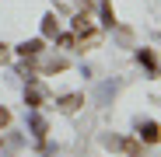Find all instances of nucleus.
Here are the masks:
<instances>
[{
	"label": "nucleus",
	"mask_w": 161,
	"mask_h": 157,
	"mask_svg": "<svg viewBox=\"0 0 161 157\" xmlns=\"http://www.w3.org/2000/svg\"><path fill=\"white\" fill-rule=\"evenodd\" d=\"M60 35V21H56V14H46L42 18V39H56Z\"/></svg>",
	"instance_id": "8"
},
{
	"label": "nucleus",
	"mask_w": 161,
	"mask_h": 157,
	"mask_svg": "<svg viewBox=\"0 0 161 157\" xmlns=\"http://www.w3.org/2000/svg\"><path fill=\"white\" fill-rule=\"evenodd\" d=\"M7 60H11V45H4V42H0V66H4Z\"/></svg>",
	"instance_id": "15"
},
{
	"label": "nucleus",
	"mask_w": 161,
	"mask_h": 157,
	"mask_svg": "<svg viewBox=\"0 0 161 157\" xmlns=\"http://www.w3.org/2000/svg\"><path fill=\"white\" fill-rule=\"evenodd\" d=\"M18 73L25 77V81H35V56H21V63H18Z\"/></svg>",
	"instance_id": "9"
},
{
	"label": "nucleus",
	"mask_w": 161,
	"mask_h": 157,
	"mask_svg": "<svg viewBox=\"0 0 161 157\" xmlns=\"http://www.w3.org/2000/svg\"><path fill=\"white\" fill-rule=\"evenodd\" d=\"M7 126H11V112H7V108H0V129H7Z\"/></svg>",
	"instance_id": "16"
},
{
	"label": "nucleus",
	"mask_w": 161,
	"mask_h": 157,
	"mask_svg": "<svg viewBox=\"0 0 161 157\" xmlns=\"http://www.w3.org/2000/svg\"><path fill=\"white\" fill-rule=\"evenodd\" d=\"M98 14H102V24H105V28H116V11H112L109 0H98Z\"/></svg>",
	"instance_id": "7"
},
{
	"label": "nucleus",
	"mask_w": 161,
	"mask_h": 157,
	"mask_svg": "<svg viewBox=\"0 0 161 157\" xmlns=\"http://www.w3.org/2000/svg\"><path fill=\"white\" fill-rule=\"evenodd\" d=\"M102 147H105V150H123V136H112V133H102Z\"/></svg>",
	"instance_id": "12"
},
{
	"label": "nucleus",
	"mask_w": 161,
	"mask_h": 157,
	"mask_svg": "<svg viewBox=\"0 0 161 157\" xmlns=\"http://www.w3.org/2000/svg\"><path fill=\"white\" fill-rule=\"evenodd\" d=\"M116 91H119V81H105V84L98 87V105H105V101H109Z\"/></svg>",
	"instance_id": "10"
},
{
	"label": "nucleus",
	"mask_w": 161,
	"mask_h": 157,
	"mask_svg": "<svg viewBox=\"0 0 161 157\" xmlns=\"http://www.w3.org/2000/svg\"><path fill=\"white\" fill-rule=\"evenodd\" d=\"M133 129H137V136H140V143L144 147H154V143H161V122H154V119H133Z\"/></svg>",
	"instance_id": "1"
},
{
	"label": "nucleus",
	"mask_w": 161,
	"mask_h": 157,
	"mask_svg": "<svg viewBox=\"0 0 161 157\" xmlns=\"http://www.w3.org/2000/svg\"><path fill=\"white\" fill-rule=\"evenodd\" d=\"M80 105H84V94H60V98H56V108H60L63 115H74Z\"/></svg>",
	"instance_id": "4"
},
{
	"label": "nucleus",
	"mask_w": 161,
	"mask_h": 157,
	"mask_svg": "<svg viewBox=\"0 0 161 157\" xmlns=\"http://www.w3.org/2000/svg\"><path fill=\"white\" fill-rule=\"evenodd\" d=\"M123 150H126L130 157H144V143L133 140V136H123Z\"/></svg>",
	"instance_id": "11"
},
{
	"label": "nucleus",
	"mask_w": 161,
	"mask_h": 157,
	"mask_svg": "<svg viewBox=\"0 0 161 157\" xmlns=\"http://www.w3.org/2000/svg\"><path fill=\"white\" fill-rule=\"evenodd\" d=\"M137 63L147 70V77H154V81H158V77H161V60H158V52L154 49H137Z\"/></svg>",
	"instance_id": "2"
},
{
	"label": "nucleus",
	"mask_w": 161,
	"mask_h": 157,
	"mask_svg": "<svg viewBox=\"0 0 161 157\" xmlns=\"http://www.w3.org/2000/svg\"><path fill=\"white\" fill-rule=\"evenodd\" d=\"M56 45H63V49H70V45H74V35H56Z\"/></svg>",
	"instance_id": "14"
},
{
	"label": "nucleus",
	"mask_w": 161,
	"mask_h": 157,
	"mask_svg": "<svg viewBox=\"0 0 161 157\" xmlns=\"http://www.w3.org/2000/svg\"><path fill=\"white\" fill-rule=\"evenodd\" d=\"M42 49H46V39H25L21 45H14L18 56H39Z\"/></svg>",
	"instance_id": "5"
},
{
	"label": "nucleus",
	"mask_w": 161,
	"mask_h": 157,
	"mask_svg": "<svg viewBox=\"0 0 161 157\" xmlns=\"http://www.w3.org/2000/svg\"><path fill=\"white\" fill-rule=\"evenodd\" d=\"M42 101H46L42 87H35V84H28V87H25V105H28V112H32V108H42Z\"/></svg>",
	"instance_id": "6"
},
{
	"label": "nucleus",
	"mask_w": 161,
	"mask_h": 157,
	"mask_svg": "<svg viewBox=\"0 0 161 157\" xmlns=\"http://www.w3.org/2000/svg\"><path fill=\"white\" fill-rule=\"evenodd\" d=\"M60 70H67V60H53V63H46V73H60Z\"/></svg>",
	"instance_id": "13"
},
{
	"label": "nucleus",
	"mask_w": 161,
	"mask_h": 157,
	"mask_svg": "<svg viewBox=\"0 0 161 157\" xmlns=\"http://www.w3.org/2000/svg\"><path fill=\"white\" fill-rule=\"evenodd\" d=\"M28 133L39 140V143H46V133H49V122H46V115L39 112V108H32L28 112Z\"/></svg>",
	"instance_id": "3"
}]
</instances>
